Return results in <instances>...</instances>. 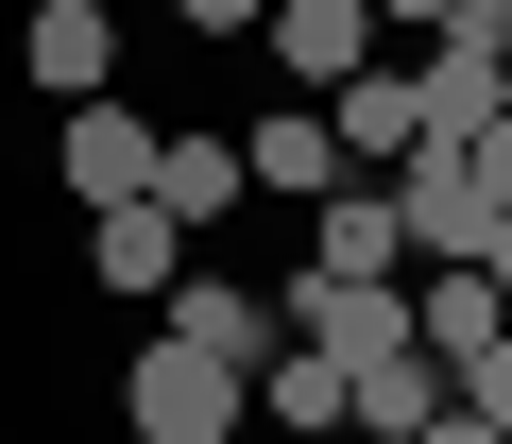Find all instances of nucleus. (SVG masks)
I'll list each match as a JSON object with an SVG mask.
<instances>
[{"label": "nucleus", "instance_id": "1", "mask_svg": "<svg viewBox=\"0 0 512 444\" xmlns=\"http://www.w3.org/2000/svg\"><path fill=\"white\" fill-rule=\"evenodd\" d=\"M239 410H256V376H222V359H188L171 325L120 359V444H239Z\"/></svg>", "mask_w": 512, "mask_h": 444}, {"label": "nucleus", "instance_id": "2", "mask_svg": "<svg viewBox=\"0 0 512 444\" xmlns=\"http://www.w3.org/2000/svg\"><path fill=\"white\" fill-rule=\"evenodd\" d=\"M274 308H291V342H308V359H342V376L427 342V325H410V274H308V257H291V274H274Z\"/></svg>", "mask_w": 512, "mask_h": 444}, {"label": "nucleus", "instance_id": "3", "mask_svg": "<svg viewBox=\"0 0 512 444\" xmlns=\"http://www.w3.org/2000/svg\"><path fill=\"white\" fill-rule=\"evenodd\" d=\"M52 171H69V205L103 222V205H137V188H154V120H137L120 86H103V103H52Z\"/></svg>", "mask_w": 512, "mask_h": 444}, {"label": "nucleus", "instance_id": "4", "mask_svg": "<svg viewBox=\"0 0 512 444\" xmlns=\"http://www.w3.org/2000/svg\"><path fill=\"white\" fill-rule=\"evenodd\" d=\"M239 188L274 205V222H308V205L342 188V137H325V103H274V120H239Z\"/></svg>", "mask_w": 512, "mask_h": 444}, {"label": "nucleus", "instance_id": "5", "mask_svg": "<svg viewBox=\"0 0 512 444\" xmlns=\"http://www.w3.org/2000/svg\"><path fill=\"white\" fill-rule=\"evenodd\" d=\"M171 342L222 359V376H256V359L291 342V308H274V291H239V274H171Z\"/></svg>", "mask_w": 512, "mask_h": 444}, {"label": "nucleus", "instance_id": "6", "mask_svg": "<svg viewBox=\"0 0 512 444\" xmlns=\"http://www.w3.org/2000/svg\"><path fill=\"white\" fill-rule=\"evenodd\" d=\"M256 35H274V69H291V86H359V69L393 52V35H376V0H274Z\"/></svg>", "mask_w": 512, "mask_h": 444}, {"label": "nucleus", "instance_id": "7", "mask_svg": "<svg viewBox=\"0 0 512 444\" xmlns=\"http://www.w3.org/2000/svg\"><path fill=\"white\" fill-rule=\"evenodd\" d=\"M86 274H103L120 308H171V274H188V222H171L154 188H137V205H103V222H86Z\"/></svg>", "mask_w": 512, "mask_h": 444}, {"label": "nucleus", "instance_id": "8", "mask_svg": "<svg viewBox=\"0 0 512 444\" xmlns=\"http://www.w3.org/2000/svg\"><path fill=\"white\" fill-rule=\"evenodd\" d=\"M18 69L52 103H103L120 86V18H103V0H35V18H18Z\"/></svg>", "mask_w": 512, "mask_h": 444}, {"label": "nucleus", "instance_id": "9", "mask_svg": "<svg viewBox=\"0 0 512 444\" xmlns=\"http://www.w3.org/2000/svg\"><path fill=\"white\" fill-rule=\"evenodd\" d=\"M308 274H410V222H393L376 171H342V188L308 205Z\"/></svg>", "mask_w": 512, "mask_h": 444}, {"label": "nucleus", "instance_id": "10", "mask_svg": "<svg viewBox=\"0 0 512 444\" xmlns=\"http://www.w3.org/2000/svg\"><path fill=\"white\" fill-rule=\"evenodd\" d=\"M325 137H342V171H393V154L427 137V103H410V52H376L359 86H325Z\"/></svg>", "mask_w": 512, "mask_h": 444}, {"label": "nucleus", "instance_id": "11", "mask_svg": "<svg viewBox=\"0 0 512 444\" xmlns=\"http://www.w3.org/2000/svg\"><path fill=\"white\" fill-rule=\"evenodd\" d=\"M410 325H427V359H444V376H461V359H478V342H495V325H512V291H495V274H478V257H444V274H410Z\"/></svg>", "mask_w": 512, "mask_h": 444}, {"label": "nucleus", "instance_id": "12", "mask_svg": "<svg viewBox=\"0 0 512 444\" xmlns=\"http://www.w3.org/2000/svg\"><path fill=\"white\" fill-rule=\"evenodd\" d=\"M154 205L171 222H239L256 188H239V137H154Z\"/></svg>", "mask_w": 512, "mask_h": 444}, {"label": "nucleus", "instance_id": "13", "mask_svg": "<svg viewBox=\"0 0 512 444\" xmlns=\"http://www.w3.org/2000/svg\"><path fill=\"white\" fill-rule=\"evenodd\" d=\"M342 393H359V410H342V427H376V444H410V427H427V410H444V359H427V342H410V359H359V376H342Z\"/></svg>", "mask_w": 512, "mask_h": 444}, {"label": "nucleus", "instance_id": "14", "mask_svg": "<svg viewBox=\"0 0 512 444\" xmlns=\"http://www.w3.org/2000/svg\"><path fill=\"white\" fill-rule=\"evenodd\" d=\"M256 393H274V427H291V444H325V427L359 410V393H342V359H308V342H274V359H256Z\"/></svg>", "mask_w": 512, "mask_h": 444}, {"label": "nucleus", "instance_id": "15", "mask_svg": "<svg viewBox=\"0 0 512 444\" xmlns=\"http://www.w3.org/2000/svg\"><path fill=\"white\" fill-rule=\"evenodd\" d=\"M444 393H461V410H478V427H495V444H512V325H495V342H478V359H461V376H444Z\"/></svg>", "mask_w": 512, "mask_h": 444}, {"label": "nucleus", "instance_id": "16", "mask_svg": "<svg viewBox=\"0 0 512 444\" xmlns=\"http://www.w3.org/2000/svg\"><path fill=\"white\" fill-rule=\"evenodd\" d=\"M444 154H461V171H478V205H512V103H495V120H478V137H444Z\"/></svg>", "mask_w": 512, "mask_h": 444}, {"label": "nucleus", "instance_id": "17", "mask_svg": "<svg viewBox=\"0 0 512 444\" xmlns=\"http://www.w3.org/2000/svg\"><path fill=\"white\" fill-rule=\"evenodd\" d=\"M274 0H171V35H256Z\"/></svg>", "mask_w": 512, "mask_h": 444}, {"label": "nucleus", "instance_id": "18", "mask_svg": "<svg viewBox=\"0 0 512 444\" xmlns=\"http://www.w3.org/2000/svg\"><path fill=\"white\" fill-rule=\"evenodd\" d=\"M376 35H393V52H427V35H444V0H376Z\"/></svg>", "mask_w": 512, "mask_h": 444}, {"label": "nucleus", "instance_id": "19", "mask_svg": "<svg viewBox=\"0 0 512 444\" xmlns=\"http://www.w3.org/2000/svg\"><path fill=\"white\" fill-rule=\"evenodd\" d=\"M410 444H495V427H478V410H461V393H444V410H427V427H410Z\"/></svg>", "mask_w": 512, "mask_h": 444}, {"label": "nucleus", "instance_id": "20", "mask_svg": "<svg viewBox=\"0 0 512 444\" xmlns=\"http://www.w3.org/2000/svg\"><path fill=\"white\" fill-rule=\"evenodd\" d=\"M478 274H495V291H512V205H495V240H478Z\"/></svg>", "mask_w": 512, "mask_h": 444}]
</instances>
